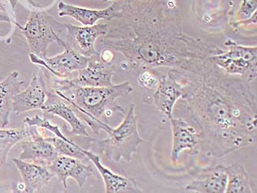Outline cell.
I'll return each instance as SVG.
<instances>
[{"label": "cell", "instance_id": "14", "mask_svg": "<svg viewBox=\"0 0 257 193\" xmlns=\"http://www.w3.org/2000/svg\"><path fill=\"white\" fill-rule=\"evenodd\" d=\"M41 110L44 113L52 115V117H60L64 120L69 125L71 132L74 135L77 137H90L85 123L80 119L71 104L55 92H48L47 100Z\"/></svg>", "mask_w": 257, "mask_h": 193}, {"label": "cell", "instance_id": "9", "mask_svg": "<svg viewBox=\"0 0 257 193\" xmlns=\"http://www.w3.org/2000/svg\"><path fill=\"white\" fill-rule=\"evenodd\" d=\"M157 73L160 83L154 93V104L163 116L170 120L176 103L183 96V85L174 68H169L166 73Z\"/></svg>", "mask_w": 257, "mask_h": 193}, {"label": "cell", "instance_id": "25", "mask_svg": "<svg viewBox=\"0 0 257 193\" xmlns=\"http://www.w3.org/2000/svg\"><path fill=\"white\" fill-rule=\"evenodd\" d=\"M23 123L26 126H36V127H39L41 129L49 131L55 137H60V138L63 139V140L68 139V137L60 130L59 126L51 123L50 120L48 118H45V117L41 118V117L37 115L33 117H27L24 120Z\"/></svg>", "mask_w": 257, "mask_h": 193}, {"label": "cell", "instance_id": "28", "mask_svg": "<svg viewBox=\"0 0 257 193\" xmlns=\"http://www.w3.org/2000/svg\"><path fill=\"white\" fill-rule=\"evenodd\" d=\"M0 22H7L11 24L12 22V18L6 11L2 10L0 9Z\"/></svg>", "mask_w": 257, "mask_h": 193}, {"label": "cell", "instance_id": "10", "mask_svg": "<svg viewBox=\"0 0 257 193\" xmlns=\"http://www.w3.org/2000/svg\"><path fill=\"white\" fill-rule=\"evenodd\" d=\"M67 32L66 44L84 56L91 58L98 54L95 49L96 41L105 36L109 29L106 23L95 24L91 26L79 27L72 24H63Z\"/></svg>", "mask_w": 257, "mask_h": 193}, {"label": "cell", "instance_id": "16", "mask_svg": "<svg viewBox=\"0 0 257 193\" xmlns=\"http://www.w3.org/2000/svg\"><path fill=\"white\" fill-rule=\"evenodd\" d=\"M86 157L94 164L101 175L107 193H141L143 191L139 187L135 178L114 173L108 167L101 163L99 155L92 152L88 149H83Z\"/></svg>", "mask_w": 257, "mask_h": 193}, {"label": "cell", "instance_id": "4", "mask_svg": "<svg viewBox=\"0 0 257 193\" xmlns=\"http://www.w3.org/2000/svg\"><path fill=\"white\" fill-rule=\"evenodd\" d=\"M107 137L101 140H93L92 145L111 162H130L139 147L144 142L139 130L136 105H130L124 118L116 128L107 131Z\"/></svg>", "mask_w": 257, "mask_h": 193}, {"label": "cell", "instance_id": "20", "mask_svg": "<svg viewBox=\"0 0 257 193\" xmlns=\"http://www.w3.org/2000/svg\"><path fill=\"white\" fill-rule=\"evenodd\" d=\"M19 76L18 71H14L0 82V124L2 127H6L10 123L14 96L22 91L21 88L25 82L19 80Z\"/></svg>", "mask_w": 257, "mask_h": 193}, {"label": "cell", "instance_id": "12", "mask_svg": "<svg viewBox=\"0 0 257 193\" xmlns=\"http://www.w3.org/2000/svg\"><path fill=\"white\" fill-rule=\"evenodd\" d=\"M21 142L22 152L19 158L23 160H30L47 167L60 155L48 137H45L40 128L36 126H33L31 135Z\"/></svg>", "mask_w": 257, "mask_h": 193}, {"label": "cell", "instance_id": "29", "mask_svg": "<svg viewBox=\"0 0 257 193\" xmlns=\"http://www.w3.org/2000/svg\"><path fill=\"white\" fill-rule=\"evenodd\" d=\"M105 2L114 1V0H104Z\"/></svg>", "mask_w": 257, "mask_h": 193}, {"label": "cell", "instance_id": "3", "mask_svg": "<svg viewBox=\"0 0 257 193\" xmlns=\"http://www.w3.org/2000/svg\"><path fill=\"white\" fill-rule=\"evenodd\" d=\"M133 91L130 82H124L102 88L75 86L64 91L54 92L69 103L79 118L98 135L100 131L107 132L112 128L108 119L115 112L126 114L116 101Z\"/></svg>", "mask_w": 257, "mask_h": 193}, {"label": "cell", "instance_id": "2", "mask_svg": "<svg viewBox=\"0 0 257 193\" xmlns=\"http://www.w3.org/2000/svg\"><path fill=\"white\" fill-rule=\"evenodd\" d=\"M183 85L182 99L199 127L200 151L220 159L256 143V92L253 82L220 69L209 59L195 71L174 68Z\"/></svg>", "mask_w": 257, "mask_h": 193}, {"label": "cell", "instance_id": "11", "mask_svg": "<svg viewBox=\"0 0 257 193\" xmlns=\"http://www.w3.org/2000/svg\"><path fill=\"white\" fill-rule=\"evenodd\" d=\"M47 167L65 188L67 187L68 179L73 178L82 189L94 172L93 167L85 164L82 159L65 155L57 156Z\"/></svg>", "mask_w": 257, "mask_h": 193}, {"label": "cell", "instance_id": "26", "mask_svg": "<svg viewBox=\"0 0 257 193\" xmlns=\"http://www.w3.org/2000/svg\"><path fill=\"white\" fill-rule=\"evenodd\" d=\"M140 86L149 91H155L160 83V78L157 71L145 70L141 71L138 77Z\"/></svg>", "mask_w": 257, "mask_h": 193}, {"label": "cell", "instance_id": "21", "mask_svg": "<svg viewBox=\"0 0 257 193\" xmlns=\"http://www.w3.org/2000/svg\"><path fill=\"white\" fill-rule=\"evenodd\" d=\"M228 17L229 25L234 31L256 26L257 0H232Z\"/></svg>", "mask_w": 257, "mask_h": 193}, {"label": "cell", "instance_id": "27", "mask_svg": "<svg viewBox=\"0 0 257 193\" xmlns=\"http://www.w3.org/2000/svg\"><path fill=\"white\" fill-rule=\"evenodd\" d=\"M0 9L3 11H6V13H8V14L11 16L12 20H14L13 18H14V17H13L12 14H11L10 12H13L14 14H15V12L13 10L9 0H0Z\"/></svg>", "mask_w": 257, "mask_h": 193}, {"label": "cell", "instance_id": "19", "mask_svg": "<svg viewBox=\"0 0 257 193\" xmlns=\"http://www.w3.org/2000/svg\"><path fill=\"white\" fill-rule=\"evenodd\" d=\"M13 162L22 176L25 192H40L55 177L47 166L35 162H28L20 158H14Z\"/></svg>", "mask_w": 257, "mask_h": 193}, {"label": "cell", "instance_id": "18", "mask_svg": "<svg viewBox=\"0 0 257 193\" xmlns=\"http://www.w3.org/2000/svg\"><path fill=\"white\" fill-rule=\"evenodd\" d=\"M114 1L109 7L101 10L85 9L60 1L58 4V16L60 17H71L83 26H91L100 20L107 22L118 15V2L117 0Z\"/></svg>", "mask_w": 257, "mask_h": 193}, {"label": "cell", "instance_id": "15", "mask_svg": "<svg viewBox=\"0 0 257 193\" xmlns=\"http://www.w3.org/2000/svg\"><path fill=\"white\" fill-rule=\"evenodd\" d=\"M226 167L224 164H217L201 170L185 186V192L226 193L228 179Z\"/></svg>", "mask_w": 257, "mask_h": 193}, {"label": "cell", "instance_id": "30", "mask_svg": "<svg viewBox=\"0 0 257 193\" xmlns=\"http://www.w3.org/2000/svg\"><path fill=\"white\" fill-rule=\"evenodd\" d=\"M101 1H104V0H101Z\"/></svg>", "mask_w": 257, "mask_h": 193}, {"label": "cell", "instance_id": "23", "mask_svg": "<svg viewBox=\"0 0 257 193\" xmlns=\"http://www.w3.org/2000/svg\"><path fill=\"white\" fill-rule=\"evenodd\" d=\"M227 186L226 193H253L250 176L242 164L234 163L226 167Z\"/></svg>", "mask_w": 257, "mask_h": 193}, {"label": "cell", "instance_id": "17", "mask_svg": "<svg viewBox=\"0 0 257 193\" xmlns=\"http://www.w3.org/2000/svg\"><path fill=\"white\" fill-rule=\"evenodd\" d=\"M172 128L173 144L171 159L173 165H177L181 153L185 150H193L200 145L199 132L194 126L189 124L183 118H174L170 119Z\"/></svg>", "mask_w": 257, "mask_h": 193}, {"label": "cell", "instance_id": "6", "mask_svg": "<svg viewBox=\"0 0 257 193\" xmlns=\"http://www.w3.org/2000/svg\"><path fill=\"white\" fill-rule=\"evenodd\" d=\"M26 39L30 53L41 58L48 56L49 47L53 43L63 46L66 41L60 38L45 12H31L25 26L16 24Z\"/></svg>", "mask_w": 257, "mask_h": 193}, {"label": "cell", "instance_id": "22", "mask_svg": "<svg viewBox=\"0 0 257 193\" xmlns=\"http://www.w3.org/2000/svg\"><path fill=\"white\" fill-rule=\"evenodd\" d=\"M33 126L25 125L18 129H0V164L4 166L7 162L8 156L14 145L30 137Z\"/></svg>", "mask_w": 257, "mask_h": 193}, {"label": "cell", "instance_id": "13", "mask_svg": "<svg viewBox=\"0 0 257 193\" xmlns=\"http://www.w3.org/2000/svg\"><path fill=\"white\" fill-rule=\"evenodd\" d=\"M48 92L42 73L34 74L28 88L14 96L13 112L20 115L32 110H41L47 100Z\"/></svg>", "mask_w": 257, "mask_h": 193}, {"label": "cell", "instance_id": "24", "mask_svg": "<svg viewBox=\"0 0 257 193\" xmlns=\"http://www.w3.org/2000/svg\"><path fill=\"white\" fill-rule=\"evenodd\" d=\"M47 137H48V140L55 145L60 155H65V156L77 158V159H82V160L88 159L85 153H83L85 147L80 146L79 144H77L74 140H71L69 137L66 140H63V139L55 137V136Z\"/></svg>", "mask_w": 257, "mask_h": 193}, {"label": "cell", "instance_id": "8", "mask_svg": "<svg viewBox=\"0 0 257 193\" xmlns=\"http://www.w3.org/2000/svg\"><path fill=\"white\" fill-rule=\"evenodd\" d=\"M63 52L54 57L40 58L30 53L29 58L33 64L40 66L43 70L47 71L57 79H69L74 71L83 69L88 64L90 58L81 55L78 52L71 48L65 43Z\"/></svg>", "mask_w": 257, "mask_h": 193}, {"label": "cell", "instance_id": "5", "mask_svg": "<svg viewBox=\"0 0 257 193\" xmlns=\"http://www.w3.org/2000/svg\"><path fill=\"white\" fill-rule=\"evenodd\" d=\"M225 47L228 50L212 55L208 59L231 75H237L253 82L257 77V47L241 45L227 39Z\"/></svg>", "mask_w": 257, "mask_h": 193}, {"label": "cell", "instance_id": "7", "mask_svg": "<svg viewBox=\"0 0 257 193\" xmlns=\"http://www.w3.org/2000/svg\"><path fill=\"white\" fill-rule=\"evenodd\" d=\"M115 74V65L102 61L99 53L91 57L87 66L79 71L74 79H57L53 82L54 91L62 92L71 87H93L102 88L113 85L112 77Z\"/></svg>", "mask_w": 257, "mask_h": 193}, {"label": "cell", "instance_id": "1", "mask_svg": "<svg viewBox=\"0 0 257 193\" xmlns=\"http://www.w3.org/2000/svg\"><path fill=\"white\" fill-rule=\"evenodd\" d=\"M118 15L107 21L104 48L121 54L136 70L176 68L193 71L225 50L183 31L180 11L168 0H117Z\"/></svg>", "mask_w": 257, "mask_h": 193}]
</instances>
